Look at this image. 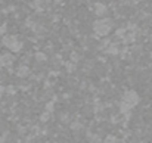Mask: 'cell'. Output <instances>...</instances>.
Segmentation results:
<instances>
[{
    "label": "cell",
    "instance_id": "cell-1",
    "mask_svg": "<svg viewBox=\"0 0 152 143\" xmlns=\"http://www.w3.org/2000/svg\"><path fill=\"white\" fill-rule=\"evenodd\" d=\"M3 43H4L6 47H9L10 50H13V52H18V50L21 49V43H19L15 37H12V36L4 37V39H3Z\"/></svg>",
    "mask_w": 152,
    "mask_h": 143
},
{
    "label": "cell",
    "instance_id": "cell-2",
    "mask_svg": "<svg viewBox=\"0 0 152 143\" xmlns=\"http://www.w3.org/2000/svg\"><path fill=\"white\" fill-rule=\"evenodd\" d=\"M4 65V62H3V56H0V68Z\"/></svg>",
    "mask_w": 152,
    "mask_h": 143
},
{
    "label": "cell",
    "instance_id": "cell-3",
    "mask_svg": "<svg viewBox=\"0 0 152 143\" xmlns=\"http://www.w3.org/2000/svg\"><path fill=\"white\" fill-rule=\"evenodd\" d=\"M1 93H3V87H0V96H1Z\"/></svg>",
    "mask_w": 152,
    "mask_h": 143
}]
</instances>
